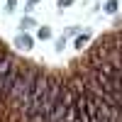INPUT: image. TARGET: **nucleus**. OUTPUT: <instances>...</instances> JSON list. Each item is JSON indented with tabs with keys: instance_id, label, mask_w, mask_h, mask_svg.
I'll use <instances>...</instances> for the list:
<instances>
[{
	"instance_id": "obj_1",
	"label": "nucleus",
	"mask_w": 122,
	"mask_h": 122,
	"mask_svg": "<svg viewBox=\"0 0 122 122\" xmlns=\"http://www.w3.org/2000/svg\"><path fill=\"white\" fill-rule=\"evenodd\" d=\"M42 73L37 66H22L20 68V76L15 81L12 90H10V95L5 100V105L10 110H15V112H22V110L29 105V98H32V88H34V81L37 76Z\"/></svg>"
},
{
	"instance_id": "obj_2",
	"label": "nucleus",
	"mask_w": 122,
	"mask_h": 122,
	"mask_svg": "<svg viewBox=\"0 0 122 122\" xmlns=\"http://www.w3.org/2000/svg\"><path fill=\"white\" fill-rule=\"evenodd\" d=\"M15 46H17V49H22V51H29V49L34 46V39L29 37V34H20V37L15 39Z\"/></svg>"
},
{
	"instance_id": "obj_3",
	"label": "nucleus",
	"mask_w": 122,
	"mask_h": 122,
	"mask_svg": "<svg viewBox=\"0 0 122 122\" xmlns=\"http://www.w3.org/2000/svg\"><path fill=\"white\" fill-rule=\"evenodd\" d=\"M88 39H90V34H88V32L78 34V37H76V44H73V46H76V49H83V46L88 44Z\"/></svg>"
},
{
	"instance_id": "obj_4",
	"label": "nucleus",
	"mask_w": 122,
	"mask_h": 122,
	"mask_svg": "<svg viewBox=\"0 0 122 122\" xmlns=\"http://www.w3.org/2000/svg\"><path fill=\"white\" fill-rule=\"evenodd\" d=\"M37 22H34V20L32 17H22V20H20V29H22V32H25V29H32Z\"/></svg>"
},
{
	"instance_id": "obj_5",
	"label": "nucleus",
	"mask_w": 122,
	"mask_h": 122,
	"mask_svg": "<svg viewBox=\"0 0 122 122\" xmlns=\"http://www.w3.org/2000/svg\"><path fill=\"white\" fill-rule=\"evenodd\" d=\"M105 12H110V15L117 12V0H107L105 3Z\"/></svg>"
},
{
	"instance_id": "obj_6",
	"label": "nucleus",
	"mask_w": 122,
	"mask_h": 122,
	"mask_svg": "<svg viewBox=\"0 0 122 122\" xmlns=\"http://www.w3.org/2000/svg\"><path fill=\"white\" fill-rule=\"evenodd\" d=\"M39 37H42V39H49V37H51V29H49V27H39Z\"/></svg>"
},
{
	"instance_id": "obj_7",
	"label": "nucleus",
	"mask_w": 122,
	"mask_h": 122,
	"mask_svg": "<svg viewBox=\"0 0 122 122\" xmlns=\"http://www.w3.org/2000/svg\"><path fill=\"white\" fill-rule=\"evenodd\" d=\"M73 3H76V0H59V7L64 10V7H71V5H73Z\"/></svg>"
},
{
	"instance_id": "obj_8",
	"label": "nucleus",
	"mask_w": 122,
	"mask_h": 122,
	"mask_svg": "<svg viewBox=\"0 0 122 122\" xmlns=\"http://www.w3.org/2000/svg\"><path fill=\"white\" fill-rule=\"evenodd\" d=\"M15 7H17V0H7V5H5V10H7V12H12Z\"/></svg>"
},
{
	"instance_id": "obj_9",
	"label": "nucleus",
	"mask_w": 122,
	"mask_h": 122,
	"mask_svg": "<svg viewBox=\"0 0 122 122\" xmlns=\"http://www.w3.org/2000/svg\"><path fill=\"white\" fill-rule=\"evenodd\" d=\"M64 46H66V37H61L59 42H56V51H61V49H64Z\"/></svg>"
},
{
	"instance_id": "obj_10",
	"label": "nucleus",
	"mask_w": 122,
	"mask_h": 122,
	"mask_svg": "<svg viewBox=\"0 0 122 122\" xmlns=\"http://www.w3.org/2000/svg\"><path fill=\"white\" fill-rule=\"evenodd\" d=\"M117 42H120V46H122V32H120V34H117Z\"/></svg>"
},
{
	"instance_id": "obj_11",
	"label": "nucleus",
	"mask_w": 122,
	"mask_h": 122,
	"mask_svg": "<svg viewBox=\"0 0 122 122\" xmlns=\"http://www.w3.org/2000/svg\"><path fill=\"white\" fill-rule=\"evenodd\" d=\"M29 3H32V5H34V3H39V0H29Z\"/></svg>"
}]
</instances>
